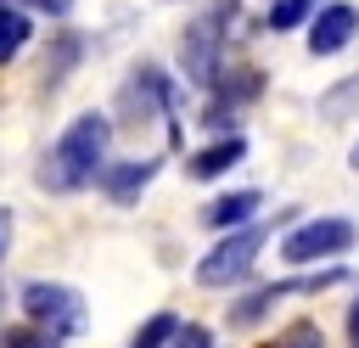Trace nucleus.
<instances>
[{"label":"nucleus","mask_w":359,"mask_h":348,"mask_svg":"<svg viewBox=\"0 0 359 348\" xmlns=\"http://www.w3.org/2000/svg\"><path fill=\"white\" fill-rule=\"evenodd\" d=\"M107 146H112V118H107V112H79V118L50 140V152L39 157L34 185L50 191V196L101 185V174H107Z\"/></svg>","instance_id":"obj_1"},{"label":"nucleus","mask_w":359,"mask_h":348,"mask_svg":"<svg viewBox=\"0 0 359 348\" xmlns=\"http://www.w3.org/2000/svg\"><path fill=\"white\" fill-rule=\"evenodd\" d=\"M236 22H241V0H208L185 22V34H180V73H185V84L213 90L224 79V39H230Z\"/></svg>","instance_id":"obj_2"},{"label":"nucleus","mask_w":359,"mask_h":348,"mask_svg":"<svg viewBox=\"0 0 359 348\" xmlns=\"http://www.w3.org/2000/svg\"><path fill=\"white\" fill-rule=\"evenodd\" d=\"M17 303H22V314L34 320V331H45L50 342L79 337V331H84V320H90L84 297H79L73 286H62V281H22Z\"/></svg>","instance_id":"obj_3"},{"label":"nucleus","mask_w":359,"mask_h":348,"mask_svg":"<svg viewBox=\"0 0 359 348\" xmlns=\"http://www.w3.org/2000/svg\"><path fill=\"white\" fill-rule=\"evenodd\" d=\"M353 241H359L353 219L320 213V219H303V225H292V230L280 236V258H286V264H325V269H331Z\"/></svg>","instance_id":"obj_4"},{"label":"nucleus","mask_w":359,"mask_h":348,"mask_svg":"<svg viewBox=\"0 0 359 348\" xmlns=\"http://www.w3.org/2000/svg\"><path fill=\"white\" fill-rule=\"evenodd\" d=\"M269 219H258V225H247V230H230V236H219L202 258H196V281L202 286H236L252 264H258V253H264V241H269Z\"/></svg>","instance_id":"obj_5"},{"label":"nucleus","mask_w":359,"mask_h":348,"mask_svg":"<svg viewBox=\"0 0 359 348\" xmlns=\"http://www.w3.org/2000/svg\"><path fill=\"white\" fill-rule=\"evenodd\" d=\"M348 269L342 264H331V269H314V275H292V281H269V286H258V292H247L241 303H230V326L236 331H247V326H258L280 297H292V292H325V286H337Z\"/></svg>","instance_id":"obj_6"},{"label":"nucleus","mask_w":359,"mask_h":348,"mask_svg":"<svg viewBox=\"0 0 359 348\" xmlns=\"http://www.w3.org/2000/svg\"><path fill=\"white\" fill-rule=\"evenodd\" d=\"M258 90H264V73H258V67H236L230 79H219V84H213V101H208V112H202L196 123H208V129H224V135H230L236 112H241Z\"/></svg>","instance_id":"obj_7"},{"label":"nucleus","mask_w":359,"mask_h":348,"mask_svg":"<svg viewBox=\"0 0 359 348\" xmlns=\"http://www.w3.org/2000/svg\"><path fill=\"white\" fill-rule=\"evenodd\" d=\"M353 34H359V6H348V0H325L320 17L309 22V56H337V51L353 45Z\"/></svg>","instance_id":"obj_8"},{"label":"nucleus","mask_w":359,"mask_h":348,"mask_svg":"<svg viewBox=\"0 0 359 348\" xmlns=\"http://www.w3.org/2000/svg\"><path fill=\"white\" fill-rule=\"evenodd\" d=\"M157 157H129V163H107V174H101V191L112 196V202H135L151 180H157Z\"/></svg>","instance_id":"obj_9"},{"label":"nucleus","mask_w":359,"mask_h":348,"mask_svg":"<svg viewBox=\"0 0 359 348\" xmlns=\"http://www.w3.org/2000/svg\"><path fill=\"white\" fill-rule=\"evenodd\" d=\"M258 208H264V196H258V191H230V196H213V202L202 208V219H208L213 230H224V236H230V230L258 225V219H252Z\"/></svg>","instance_id":"obj_10"},{"label":"nucleus","mask_w":359,"mask_h":348,"mask_svg":"<svg viewBox=\"0 0 359 348\" xmlns=\"http://www.w3.org/2000/svg\"><path fill=\"white\" fill-rule=\"evenodd\" d=\"M241 157H247V135H224V140L202 146V152L185 163V174H191V180H219V174H230Z\"/></svg>","instance_id":"obj_11"},{"label":"nucleus","mask_w":359,"mask_h":348,"mask_svg":"<svg viewBox=\"0 0 359 348\" xmlns=\"http://www.w3.org/2000/svg\"><path fill=\"white\" fill-rule=\"evenodd\" d=\"M28 39H34V22H28V11L0 0V67H11V62L22 56V45H28Z\"/></svg>","instance_id":"obj_12"},{"label":"nucleus","mask_w":359,"mask_h":348,"mask_svg":"<svg viewBox=\"0 0 359 348\" xmlns=\"http://www.w3.org/2000/svg\"><path fill=\"white\" fill-rule=\"evenodd\" d=\"M314 17H320V0H275L264 22H269L275 34H286V28H309Z\"/></svg>","instance_id":"obj_13"},{"label":"nucleus","mask_w":359,"mask_h":348,"mask_svg":"<svg viewBox=\"0 0 359 348\" xmlns=\"http://www.w3.org/2000/svg\"><path fill=\"white\" fill-rule=\"evenodd\" d=\"M174 337H180V314L157 309V314H151V320H146V326H140V331L129 337V348H168Z\"/></svg>","instance_id":"obj_14"},{"label":"nucleus","mask_w":359,"mask_h":348,"mask_svg":"<svg viewBox=\"0 0 359 348\" xmlns=\"http://www.w3.org/2000/svg\"><path fill=\"white\" fill-rule=\"evenodd\" d=\"M79 51H84V45H79V34H56V51L45 56V90H56V84L67 79V67L79 62Z\"/></svg>","instance_id":"obj_15"},{"label":"nucleus","mask_w":359,"mask_h":348,"mask_svg":"<svg viewBox=\"0 0 359 348\" xmlns=\"http://www.w3.org/2000/svg\"><path fill=\"white\" fill-rule=\"evenodd\" d=\"M325 337H320V326H309V320H297V326H286V337H280V348H320Z\"/></svg>","instance_id":"obj_16"},{"label":"nucleus","mask_w":359,"mask_h":348,"mask_svg":"<svg viewBox=\"0 0 359 348\" xmlns=\"http://www.w3.org/2000/svg\"><path fill=\"white\" fill-rule=\"evenodd\" d=\"M168 348H213V331H208V326H196V320H191V326H180V337H174V342H168Z\"/></svg>","instance_id":"obj_17"},{"label":"nucleus","mask_w":359,"mask_h":348,"mask_svg":"<svg viewBox=\"0 0 359 348\" xmlns=\"http://www.w3.org/2000/svg\"><path fill=\"white\" fill-rule=\"evenodd\" d=\"M0 348H56V342H50L45 331H6Z\"/></svg>","instance_id":"obj_18"},{"label":"nucleus","mask_w":359,"mask_h":348,"mask_svg":"<svg viewBox=\"0 0 359 348\" xmlns=\"http://www.w3.org/2000/svg\"><path fill=\"white\" fill-rule=\"evenodd\" d=\"M34 11H45V17H67L73 11V0H28Z\"/></svg>","instance_id":"obj_19"},{"label":"nucleus","mask_w":359,"mask_h":348,"mask_svg":"<svg viewBox=\"0 0 359 348\" xmlns=\"http://www.w3.org/2000/svg\"><path fill=\"white\" fill-rule=\"evenodd\" d=\"M6 247H11V208H0V258H6Z\"/></svg>","instance_id":"obj_20"},{"label":"nucleus","mask_w":359,"mask_h":348,"mask_svg":"<svg viewBox=\"0 0 359 348\" xmlns=\"http://www.w3.org/2000/svg\"><path fill=\"white\" fill-rule=\"evenodd\" d=\"M348 348H359V297H353V309H348Z\"/></svg>","instance_id":"obj_21"},{"label":"nucleus","mask_w":359,"mask_h":348,"mask_svg":"<svg viewBox=\"0 0 359 348\" xmlns=\"http://www.w3.org/2000/svg\"><path fill=\"white\" fill-rule=\"evenodd\" d=\"M353 168H359V146H353Z\"/></svg>","instance_id":"obj_22"}]
</instances>
